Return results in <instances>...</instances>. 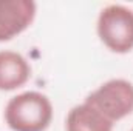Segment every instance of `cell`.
Listing matches in <instances>:
<instances>
[{"mask_svg":"<svg viewBox=\"0 0 133 131\" xmlns=\"http://www.w3.org/2000/svg\"><path fill=\"white\" fill-rule=\"evenodd\" d=\"M53 119L50 99L37 91H25L8 100L5 122L12 131H45Z\"/></svg>","mask_w":133,"mask_h":131,"instance_id":"cell-1","label":"cell"},{"mask_svg":"<svg viewBox=\"0 0 133 131\" xmlns=\"http://www.w3.org/2000/svg\"><path fill=\"white\" fill-rule=\"evenodd\" d=\"M98 35L113 53L125 54L133 49V11L124 5H108L99 14Z\"/></svg>","mask_w":133,"mask_h":131,"instance_id":"cell-2","label":"cell"},{"mask_svg":"<svg viewBox=\"0 0 133 131\" xmlns=\"http://www.w3.org/2000/svg\"><path fill=\"white\" fill-rule=\"evenodd\" d=\"M85 102L108 120H121L133 113V83L125 79H111L88 94Z\"/></svg>","mask_w":133,"mask_h":131,"instance_id":"cell-3","label":"cell"},{"mask_svg":"<svg viewBox=\"0 0 133 131\" xmlns=\"http://www.w3.org/2000/svg\"><path fill=\"white\" fill-rule=\"evenodd\" d=\"M36 17L33 0H0V42L23 33Z\"/></svg>","mask_w":133,"mask_h":131,"instance_id":"cell-4","label":"cell"},{"mask_svg":"<svg viewBox=\"0 0 133 131\" xmlns=\"http://www.w3.org/2000/svg\"><path fill=\"white\" fill-rule=\"evenodd\" d=\"M31 76L28 60L16 51H0V91L23 86Z\"/></svg>","mask_w":133,"mask_h":131,"instance_id":"cell-5","label":"cell"},{"mask_svg":"<svg viewBox=\"0 0 133 131\" xmlns=\"http://www.w3.org/2000/svg\"><path fill=\"white\" fill-rule=\"evenodd\" d=\"M65 127L66 131H113V122L95 106L84 102L70 110Z\"/></svg>","mask_w":133,"mask_h":131,"instance_id":"cell-6","label":"cell"},{"mask_svg":"<svg viewBox=\"0 0 133 131\" xmlns=\"http://www.w3.org/2000/svg\"><path fill=\"white\" fill-rule=\"evenodd\" d=\"M132 131H133V130H132Z\"/></svg>","mask_w":133,"mask_h":131,"instance_id":"cell-7","label":"cell"}]
</instances>
